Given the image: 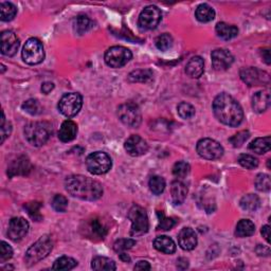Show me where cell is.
Instances as JSON below:
<instances>
[{
    "label": "cell",
    "mask_w": 271,
    "mask_h": 271,
    "mask_svg": "<svg viewBox=\"0 0 271 271\" xmlns=\"http://www.w3.org/2000/svg\"><path fill=\"white\" fill-rule=\"evenodd\" d=\"M213 113L225 125L235 127L243 122L244 112L239 103L228 94H220L214 98Z\"/></svg>",
    "instance_id": "cell-1"
},
{
    "label": "cell",
    "mask_w": 271,
    "mask_h": 271,
    "mask_svg": "<svg viewBox=\"0 0 271 271\" xmlns=\"http://www.w3.org/2000/svg\"><path fill=\"white\" fill-rule=\"evenodd\" d=\"M66 191L71 196L83 200L94 201L101 198L103 188L100 182L83 175H72L65 181Z\"/></svg>",
    "instance_id": "cell-2"
},
{
    "label": "cell",
    "mask_w": 271,
    "mask_h": 271,
    "mask_svg": "<svg viewBox=\"0 0 271 271\" xmlns=\"http://www.w3.org/2000/svg\"><path fill=\"white\" fill-rule=\"evenodd\" d=\"M52 125L49 122H31L24 127V138L33 146L44 145L52 135Z\"/></svg>",
    "instance_id": "cell-3"
},
{
    "label": "cell",
    "mask_w": 271,
    "mask_h": 271,
    "mask_svg": "<svg viewBox=\"0 0 271 271\" xmlns=\"http://www.w3.org/2000/svg\"><path fill=\"white\" fill-rule=\"evenodd\" d=\"M53 248V242L50 235L41 236L35 242L26 252V262L29 265H34L44 260L50 253Z\"/></svg>",
    "instance_id": "cell-4"
},
{
    "label": "cell",
    "mask_w": 271,
    "mask_h": 271,
    "mask_svg": "<svg viewBox=\"0 0 271 271\" xmlns=\"http://www.w3.org/2000/svg\"><path fill=\"white\" fill-rule=\"evenodd\" d=\"M112 159L104 152L92 153L86 159V166L89 173L94 175L106 174L112 169Z\"/></svg>",
    "instance_id": "cell-5"
},
{
    "label": "cell",
    "mask_w": 271,
    "mask_h": 271,
    "mask_svg": "<svg viewBox=\"0 0 271 271\" xmlns=\"http://www.w3.org/2000/svg\"><path fill=\"white\" fill-rule=\"evenodd\" d=\"M128 218L132 221L131 234L133 236L143 235L149 231V217L146 211L139 206H134L128 213Z\"/></svg>",
    "instance_id": "cell-6"
},
{
    "label": "cell",
    "mask_w": 271,
    "mask_h": 271,
    "mask_svg": "<svg viewBox=\"0 0 271 271\" xmlns=\"http://www.w3.org/2000/svg\"><path fill=\"white\" fill-rule=\"evenodd\" d=\"M22 58L29 65L40 64L45 58L44 47L38 39H30L26 41L22 49Z\"/></svg>",
    "instance_id": "cell-7"
},
{
    "label": "cell",
    "mask_w": 271,
    "mask_h": 271,
    "mask_svg": "<svg viewBox=\"0 0 271 271\" xmlns=\"http://www.w3.org/2000/svg\"><path fill=\"white\" fill-rule=\"evenodd\" d=\"M83 106V97L77 92L66 94L58 102V110L67 118L77 116Z\"/></svg>",
    "instance_id": "cell-8"
},
{
    "label": "cell",
    "mask_w": 271,
    "mask_h": 271,
    "mask_svg": "<svg viewBox=\"0 0 271 271\" xmlns=\"http://www.w3.org/2000/svg\"><path fill=\"white\" fill-rule=\"evenodd\" d=\"M133 54L129 49L122 46H115L109 48L105 53V63L112 68H121L125 66L132 59Z\"/></svg>",
    "instance_id": "cell-9"
},
{
    "label": "cell",
    "mask_w": 271,
    "mask_h": 271,
    "mask_svg": "<svg viewBox=\"0 0 271 271\" xmlns=\"http://www.w3.org/2000/svg\"><path fill=\"white\" fill-rule=\"evenodd\" d=\"M118 116L123 124L129 127H138L142 122L140 108L134 103L122 104L118 108Z\"/></svg>",
    "instance_id": "cell-10"
},
{
    "label": "cell",
    "mask_w": 271,
    "mask_h": 271,
    "mask_svg": "<svg viewBox=\"0 0 271 271\" xmlns=\"http://www.w3.org/2000/svg\"><path fill=\"white\" fill-rule=\"evenodd\" d=\"M198 155L207 160H216L223 157L224 149L217 141L213 139H201L196 145Z\"/></svg>",
    "instance_id": "cell-11"
},
{
    "label": "cell",
    "mask_w": 271,
    "mask_h": 271,
    "mask_svg": "<svg viewBox=\"0 0 271 271\" xmlns=\"http://www.w3.org/2000/svg\"><path fill=\"white\" fill-rule=\"evenodd\" d=\"M161 17V12L157 7L149 5L140 13L138 24L142 30H153L158 26Z\"/></svg>",
    "instance_id": "cell-12"
},
{
    "label": "cell",
    "mask_w": 271,
    "mask_h": 271,
    "mask_svg": "<svg viewBox=\"0 0 271 271\" xmlns=\"http://www.w3.org/2000/svg\"><path fill=\"white\" fill-rule=\"evenodd\" d=\"M241 77L249 86H266L270 83V77L267 72L249 67L241 70Z\"/></svg>",
    "instance_id": "cell-13"
},
{
    "label": "cell",
    "mask_w": 271,
    "mask_h": 271,
    "mask_svg": "<svg viewBox=\"0 0 271 271\" xmlns=\"http://www.w3.org/2000/svg\"><path fill=\"white\" fill-rule=\"evenodd\" d=\"M29 231V223L22 217H14L10 220L8 228V236L14 242L20 241L27 235Z\"/></svg>",
    "instance_id": "cell-14"
},
{
    "label": "cell",
    "mask_w": 271,
    "mask_h": 271,
    "mask_svg": "<svg viewBox=\"0 0 271 271\" xmlns=\"http://www.w3.org/2000/svg\"><path fill=\"white\" fill-rule=\"evenodd\" d=\"M125 151L133 157L142 156L149 150V144L138 135H133L125 141Z\"/></svg>",
    "instance_id": "cell-15"
},
{
    "label": "cell",
    "mask_w": 271,
    "mask_h": 271,
    "mask_svg": "<svg viewBox=\"0 0 271 271\" xmlns=\"http://www.w3.org/2000/svg\"><path fill=\"white\" fill-rule=\"evenodd\" d=\"M211 58L213 68L217 71L227 70L234 61L233 55L226 49H216L212 52Z\"/></svg>",
    "instance_id": "cell-16"
},
{
    "label": "cell",
    "mask_w": 271,
    "mask_h": 271,
    "mask_svg": "<svg viewBox=\"0 0 271 271\" xmlns=\"http://www.w3.org/2000/svg\"><path fill=\"white\" fill-rule=\"evenodd\" d=\"M19 39L12 31H3L1 33V53L5 57H13L19 48Z\"/></svg>",
    "instance_id": "cell-17"
},
{
    "label": "cell",
    "mask_w": 271,
    "mask_h": 271,
    "mask_svg": "<svg viewBox=\"0 0 271 271\" xmlns=\"http://www.w3.org/2000/svg\"><path fill=\"white\" fill-rule=\"evenodd\" d=\"M32 165H31L29 159L26 157H19L16 160H13L8 166V175L10 177H13L16 175H28Z\"/></svg>",
    "instance_id": "cell-18"
},
{
    "label": "cell",
    "mask_w": 271,
    "mask_h": 271,
    "mask_svg": "<svg viewBox=\"0 0 271 271\" xmlns=\"http://www.w3.org/2000/svg\"><path fill=\"white\" fill-rule=\"evenodd\" d=\"M178 243L183 250L187 251L193 250L196 247L197 235L192 228H183L178 235Z\"/></svg>",
    "instance_id": "cell-19"
},
{
    "label": "cell",
    "mask_w": 271,
    "mask_h": 271,
    "mask_svg": "<svg viewBox=\"0 0 271 271\" xmlns=\"http://www.w3.org/2000/svg\"><path fill=\"white\" fill-rule=\"evenodd\" d=\"M77 125L76 122L71 120H66L61 124L58 131V139L61 142H71L72 140L77 138Z\"/></svg>",
    "instance_id": "cell-20"
},
{
    "label": "cell",
    "mask_w": 271,
    "mask_h": 271,
    "mask_svg": "<svg viewBox=\"0 0 271 271\" xmlns=\"http://www.w3.org/2000/svg\"><path fill=\"white\" fill-rule=\"evenodd\" d=\"M270 106V94L268 91H257L252 97V108L255 113L262 114Z\"/></svg>",
    "instance_id": "cell-21"
},
{
    "label": "cell",
    "mask_w": 271,
    "mask_h": 271,
    "mask_svg": "<svg viewBox=\"0 0 271 271\" xmlns=\"http://www.w3.org/2000/svg\"><path fill=\"white\" fill-rule=\"evenodd\" d=\"M205 71V61L200 57H194L189 60L186 66L187 75L193 78H198Z\"/></svg>",
    "instance_id": "cell-22"
},
{
    "label": "cell",
    "mask_w": 271,
    "mask_h": 271,
    "mask_svg": "<svg viewBox=\"0 0 271 271\" xmlns=\"http://www.w3.org/2000/svg\"><path fill=\"white\" fill-rule=\"evenodd\" d=\"M154 247L165 254H173L176 251V245L173 239L165 235L156 237L154 241Z\"/></svg>",
    "instance_id": "cell-23"
},
{
    "label": "cell",
    "mask_w": 271,
    "mask_h": 271,
    "mask_svg": "<svg viewBox=\"0 0 271 271\" xmlns=\"http://www.w3.org/2000/svg\"><path fill=\"white\" fill-rule=\"evenodd\" d=\"M171 194L176 205H181L184 199L187 198L188 187L181 181H173L171 184Z\"/></svg>",
    "instance_id": "cell-24"
},
{
    "label": "cell",
    "mask_w": 271,
    "mask_h": 271,
    "mask_svg": "<svg viewBox=\"0 0 271 271\" xmlns=\"http://www.w3.org/2000/svg\"><path fill=\"white\" fill-rule=\"evenodd\" d=\"M86 231L88 232V235L90 237L100 238V239H103L107 234L106 227L104 226L103 223H101L100 221V219H97V218H94L89 221Z\"/></svg>",
    "instance_id": "cell-25"
},
{
    "label": "cell",
    "mask_w": 271,
    "mask_h": 271,
    "mask_svg": "<svg viewBox=\"0 0 271 271\" xmlns=\"http://www.w3.org/2000/svg\"><path fill=\"white\" fill-rule=\"evenodd\" d=\"M216 34L218 38L224 40H230L235 38L238 34V29L232 24H228L226 22H219L216 26Z\"/></svg>",
    "instance_id": "cell-26"
},
{
    "label": "cell",
    "mask_w": 271,
    "mask_h": 271,
    "mask_svg": "<svg viewBox=\"0 0 271 271\" xmlns=\"http://www.w3.org/2000/svg\"><path fill=\"white\" fill-rule=\"evenodd\" d=\"M195 16L197 18V20L200 22H209V21H212L215 18V11L209 4L203 3L197 7Z\"/></svg>",
    "instance_id": "cell-27"
},
{
    "label": "cell",
    "mask_w": 271,
    "mask_h": 271,
    "mask_svg": "<svg viewBox=\"0 0 271 271\" xmlns=\"http://www.w3.org/2000/svg\"><path fill=\"white\" fill-rule=\"evenodd\" d=\"M92 27H94V23H92L88 16L85 15H78L73 21V29L78 35H83L86 32H88Z\"/></svg>",
    "instance_id": "cell-28"
},
{
    "label": "cell",
    "mask_w": 271,
    "mask_h": 271,
    "mask_svg": "<svg viewBox=\"0 0 271 271\" xmlns=\"http://www.w3.org/2000/svg\"><path fill=\"white\" fill-rule=\"evenodd\" d=\"M239 205H241V208L245 211L254 212L257 210L258 208H260L261 201L257 195L248 194L243 197L241 201H239Z\"/></svg>",
    "instance_id": "cell-29"
},
{
    "label": "cell",
    "mask_w": 271,
    "mask_h": 271,
    "mask_svg": "<svg viewBox=\"0 0 271 271\" xmlns=\"http://www.w3.org/2000/svg\"><path fill=\"white\" fill-rule=\"evenodd\" d=\"M91 268L94 270H98V271H101V270L112 271V270H116V263L108 257L97 256L91 262Z\"/></svg>",
    "instance_id": "cell-30"
},
{
    "label": "cell",
    "mask_w": 271,
    "mask_h": 271,
    "mask_svg": "<svg viewBox=\"0 0 271 271\" xmlns=\"http://www.w3.org/2000/svg\"><path fill=\"white\" fill-rule=\"evenodd\" d=\"M255 231V226L249 219H242L236 225L235 234L238 237H248L251 236Z\"/></svg>",
    "instance_id": "cell-31"
},
{
    "label": "cell",
    "mask_w": 271,
    "mask_h": 271,
    "mask_svg": "<svg viewBox=\"0 0 271 271\" xmlns=\"http://www.w3.org/2000/svg\"><path fill=\"white\" fill-rule=\"evenodd\" d=\"M249 150L255 154H258V155L267 153L270 150V137L267 136V137L256 138L250 143Z\"/></svg>",
    "instance_id": "cell-32"
},
{
    "label": "cell",
    "mask_w": 271,
    "mask_h": 271,
    "mask_svg": "<svg viewBox=\"0 0 271 271\" xmlns=\"http://www.w3.org/2000/svg\"><path fill=\"white\" fill-rule=\"evenodd\" d=\"M153 71L150 69H140L129 73V83H146L153 78Z\"/></svg>",
    "instance_id": "cell-33"
},
{
    "label": "cell",
    "mask_w": 271,
    "mask_h": 271,
    "mask_svg": "<svg viewBox=\"0 0 271 271\" xmlns=\"http://www.w3.org/2000/svg\"><path fill=\"white\" fill-rule=\"evenodd\" d=\"M17 9L13 3L1 2L0 3V17L2 21H11L16 16Z\"/></svg>",
    "instance_id": "cell-34"
},
{
    "label": "cell",
    "mask_w": 271,
    "mask_h": 271,
    "mask_svg": "<svg viewBox=\"0 0 271 271\" xmlns=\"http://www.w3.org/2000/svg\"><path fill=\"white\" fill-rule=\"evenodd\" d=\"M77 265V262L72 257L61 256L54 262L52 269L54 270H71Z\"/></svg>",
    "instance_id": "cell-35"
},
{
    "label": "cell",
    "mask_w": 271,
    "mask_h": 271,
    "mask_svg": "<svg viewBox=\"0 0 271 271\" xmlns=\"http://www.w3.org/2000/svg\"><path fill=\"white\" fill-rule=\"evenodd\" d=\"M149 186L153 194L160 195L161 193H163V191L165 189V180L161 176H153L150 179Z\"/></svg>",
    "instance_id": "cell-36"
},
{
    "label": "cell",
    "mask_w": 271,
    "mask_h": 271,
    "mask_svg": "<svg viewBox=\"0 0 271 271\" xmlns=\"http://www.w3.org/2000/svg\"><path fill=\"white\" fill-rule=\"evenodd\" d=\"M155 44H156L158 50L163 51V52L168 51L169 49H171L172 46H173V38H172V36L168 33L161 34L157 38Z\"/></svg>",
    "instance_id": "cell-37"
},
{
    "label": "cell",
    "mask_w": 271,
    "mask_h": 271,
    "mask_svg": "<svg viewBox=\"0 0 271 271\" xmlns=\"http://www.w3.org/2000/svg\"><path fill=\"white\" fill-rule=\"evenodd\" d=\"M177 112L178 115L184 120H189L195 116V108L187 102H181L180 104H178Z\"/></svg>",
    "instance_id": "cell-38"
},
{
    "label": "cell",
    "mask_w": 271,
    "mask_h": 271,
    "mask_svg": "<svg viewBox=\"0 0 271 271\" xmlns=\"http://www.w3.org/2000/svg\"><path fill=\"white\" fill-rule=\"evenodd\" d=\"M22 109L24 110V112L30 114V115L36 116V115H39L41 113V105L38 100H34V98H30V100L26 101L22 104Z\"/></svg>",
    "instance_id": "cell-39"
},
{
    "label": "cell",
    "mask_w": 271,
    "mask_h": 271,
    "mask_svg": "<svg viewBox=\"0 0 271 271\" xmlns=\"http://www.w3.org/2000/svg\"><path fill=\"white\" fill-rule=\"evenodd\" d=\"M255 187L261 192H268L271 187L270 176L267 174H258L255 178Z\"/></svg>",
    "instance_id": "cell-40"
},
{
    "label": "cell",
    "mask_w": 271,
    "mask_h": 271,
    "mask_svg": "<svg viewBox=\"0 0 271 271\" xmlns=\"http://www.w3.org/2000/svg\"><path fill=\"white\" fill-rule=\"evenodd\" d=\"M40 208H41L40 203L39 202H36V201L29 202V203H27L26 206H24V209H26V210H27L28 214L30 215V217L32 218V219H34V220H36V221H39L42 218L41 214L39 212Z\"/></svg>",
    "instance_id": "cell-41"
},
{
    "label": "cell",
    "mask_w": 271,
    "mask_h": 271,
    "mask_svg": "<svg viewBox=\"0 0 271 271\" xmlns=\"http://www.w3.org/2000/svg\"><path fill=\"white\" fill-rule=\"evenodd\" d=\"M238 162L243 166V168H246L248 170H253V169H256L258 166V160L253 156L247 155V154H244V155L239 156Z\"/></svg>",
    "instance_id": "cell-42"
},
{
    "label": "cell",
    "mask_w": 271,
    "mask_h": 271,
    "mask_svg": "<svg viewBox=\"0 0 271 271\" xmlns=\"http://www.w3.org/2000/svg\"><path fill=\"white\" fill-rule=\"evenodd\" d=\"M190 164L186 161H178L173 168V174L177 178H184L190 173Z\"/></svg>",
    "instance_id": "cell-43"
},
{
    "label": "cell",
    "mask_w": 271,
    "mask_h": 271,
    "mask_svg": "<svg viewBox=\"0 0 271 271\" xmlns=\"http://www.w3.org/2000/svg\"><path fill=\"white\" fill-rule=\"evenodd\" d=\"M135 245H136V241H134L132 238H121L118 239V241L114 244V250L116 252L121 253V252H124L128 249L133 248Z\"/></svg>",
    "instance_id": "cell-44"
},
{
    "label": "cell",
    "mask_w": 271,
    "mask_h": 271,
    "mask_svg": "<svg viewBox=\"0 0 271 271\" xmlns=\"http://www.w3.org/2000/svg\"><path fill=\"white\" fill-rule=\"evenodd\" d=\"M250 137V134L248 131H242L237 133L236 135H234L233 137L229 139L230 143L232 144L233 147H241L243 144L247 141Z\"/></svg>",
    "instance_id": "cell-45"
},
{
    "label": "cell",
    "mask_w": 271,
    "mask_h": 271,
    "mask_svg": "<svg viewBox=\"0 0 271 271\" xmlns=\"http://www.w3.org/2000/svg\"><path fill=\"white\" fill-rule=\"evenodd\" d=\"M52 207L57 212L64 213L68 208V199L63 195H55L52 200Z\"/></svg>",
    "instance_id": "cell-46"
},
{
    "label": "cell",
    "mask_w": 271,
    "mask_h": 271,
    "mask_svg": "<svg viewBox=\"0 0 271 271\" xmlns=\"http://www.w3.org/2000/svg\"><path fill=\"white\" fill-rule=\"evenodd\" d=\"M158 215H159V225L157 227L158 230L168 231V230H171L172 228L175 226L176 223L173 218L165 217L163 213H158Z\"/></svg>",
    "instance_id": "cell-47"
},
{
    "label": "cell",
    "mask_w": 271,
    "mask_h": 271,
    "mask_svg": "<svg viewBox=\"0 0 271 271\" xmlns=\"http://www.w3.org/2000/svg\"><path fill=\"white\" fill-rule=\"evenodd\" d=\"M0 245H1L0 246V262L4 263L13 256V249H12L11 246L5 242H1Z\"/></svg>",
    "instance_id": "cell-48"
},
{
    "label": "cell",
    "mask_w": 271,
    "mask_h": 271,
    "mask_svg": "<svg viewBox=\"0 0 271 271\" xmlns=\"http://www.w3.org/2000/svg\"><path fill=\"white\" fill-rule=\"evenodd\" d=\"M0 129H1V143H3L4 140L9 137L12 132L11 123L5 120L3 112H2V119H1V124H0Z\"/></svg>",
    "instance_id": "cell-49"
},
{
    "label": "cell",
    "mask_w": 271,
    "mask_h": 271,
    "mask_svg": "<svg viewBox=\"0 0 271 271\" xmlns=\"http://www.w3.org/2000/svg\"><path fill=\"white\" fill-rule=\"evenodd\" d=\"M135 270H150L151 269V265L149 262L146 261H140L137 264H136V266L134 267Z\"/></svg>",
    "instance_id": "cell-50"
},
{
    "label": "cell",
    "mask_w": 271,
    "mask_h": 271,
    "mask_svg": "<svg viewBox=\"0 0 271 271\" xmlns=\"http://www.w3.org/2000/svg\"><path fill=\"white\" fill-rule=\"evenodd\" d=\"M54 89V84L51 83V82H46L42 84L41 86V91L44 92L45 95H48V94H50V92Z\"/></svg>",
    "instance_id": "cell-51"
},
{
    "label": "cell",
    "mask_w": 271,
    "mask_h": 271,
    "mask_svg": "<svg viewBox=\"0 0 271 271\" xmlns=\"http://www.w3.org/2000/svg\"><path fill=\"white\" fill-rule=\"evenodd\" d=\"M262 235H263V237L266 239L267 241V243H270V228H269V226L268 225H266V226H264L263 228H262Z\"/></svg>",
    "instance_id": "cell-52"
},
{
    "label": "cell",
    "mask_w": 271,
    "mask_h": 271,
    "mask_svg": "<svg viewBox=\"0 0 271 271\" xmlns=\"http://www.w3.org/2000/svg\"><path fill=\"white\" fill-rule=\"evenodd\" d=\"M263 53H265L266 55L263 57V59L266 61V64H270V55H269V50H263Z\"/></svg>",
    "instance_id": "cell-53"
},
{
    "label": "cell",
    "mask_w": 271,
    "mask_h": 271,
    "mask_svg": "<svg viewBox=\"0 0 271 271\" xmlns=\"http://www.w3.org/2000/svg\"><path fill=\"white\" fill-rule=\"evenodd\" d=\"M120 257H121V260H122V261H124V262H131V257H129L126 253H121V254H120Z\"/></svg>",
    "instance_id": "cell-54"
},
{
    "label": "cell",
    "mask_w": 271,
    "mask_h": 271,
    "mask_svg": "<svg viewBox=\"0 0 271 271\" xmlns=\"http://www.w3.org/2000/svg\"><path fill=\"white\" fill-rule=\"evenodd\" d=\"M1 68H2V73H3V72H4V69H5V68H4V66H3V65H1Z\"/></svg>",
    "instance_id": "cell-55"
}]
</instances>
